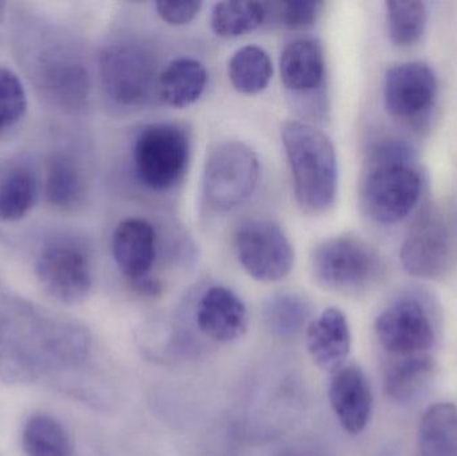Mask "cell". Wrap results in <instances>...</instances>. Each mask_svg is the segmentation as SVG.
I'll return each instance as SVG.
<instances>
[{"instance_id":"obj_25","label":"cell","mask_w":457,"mask_h":456,"mask_svg":"<svg viewBox=\"0 0 457 456\" xmlns=\"http://www.w3.org/2000/svg\"><path fill=\"white\" fill-rule=\"evenodd\" d=\"M268 16V4L260 2H219L211 15L214 34L237 37L257 29Z\"/></svg>"},{"instance_id":"obj_10","label":"cell","mask_w":457,"mask_h":456,"mask_svg":"<svg viewBox=\"0 0 457 456\" xmlns=\"http://www.w3.org/2000/svg\"><path fill=\"white\" fill-rule=\"evenodd\" d=\"M237 259L261 283H277L292 272L295 251L284 230L269 220H249L234 236Z\"/></svg>"},{"instance_id":"obj_6","label":"cell","mask_w":457,"mask_h":456,"mask_svg":"<svg viewBox=\"0 0 457 456\" xmlns=\"http://www.w3.org/2000/svg\"><path fill=\"white\" fill-rule=\"evenodd\" d=\"M260 178V161L247 145L225 141L206 158L204 169V195L217 211H230L254 192Z\"/></svg>"},{"instance_id":"obj_5","label":"cell","mask_w":457,"mask_h":456,"mask_svg":"<svg viewBox=\"0 0 457 456\" xmlns=\"http://www.w3.org/2000/svg\"><path fill=\"white\" fill-rule=\"evenodd\" d=\"M375 332L381 348L392 359L432 355L439 336L434 311L415 294L392 302L376 319Z\"/></svg>"},{"instance_id":"obj_20","label":"cell","mask_w":457,"mask_h":456,"mask_svg":"<svg viewBox=\"0 0 457 456\" xmlns=\"http://www.w3.org/2000/svg\"><path fill=\"white\" fill-rule=\"evenodd\" d=\"M436 369L434 355L392 359L386 372L384 387L392 401L410 403L427 387Z\"/></svg>"},{"instance_id":"obj_21","label":"cell","mask_w":457,"mask_h":456,"mask_svg":"<svg viewBox=\"0 0 457 456\" xmlns=\"http://www.w3.org/2000/svg\"><path fill=\"white\" fill-rule=\"evenodd\" d=\"M39 197L37 171L27 165L11 169L0 181V220L15 222L26 217Z\"/></svg>"},{"instance_id":"obj_11","label":"cell","mask_w":457,"mask_h":456,"mask_svg":"<svg viewBox=\"0 0 457 456\" xmlns=\"http://www.w3.org/2000/svg\"><path fill=\"white\" fill-rule=\"evenodd\" d=\"M436 90V75L428 64H396L386 71L384 79V104L392 117L416 120L431 109Z\"/></svg>"},{"instance_id":"obj_26","label":"cell","mask_w":457,"mask_h":456,"mask_svg":"<svg viewBox=\"0 0 457 456\" xmlns=\"http://www.w3.org/2000/svg\"><path fill=\"white\" fill-rule=\"evenodd\" d=\"M311 308L295 294H278L266 300L263 319L266 326L279 337H290L305 328Z\"/></svg>"},{"instance_id":"obj_9","label":"cell","mask_w":457,"mask_h":456,"mask_svg":"<svg viewBox=\"0 0 457 456\" xmlns=\"http://www.w3.org/2000/svg\"><path fill=\"white\" fill-rule=\"evenodd\" d=\"M457 257V214L451 219L442 209H429L413 225L402 245L400 260L410 275L436 278Z\"/></svg>"},{"instance_id":"obj_29","label":"cell","mask_w":457,"mask_h":456,"mask_svg":"<svg viewBox=\"0 0 457 456\" xmlns=\"http://www.w3.org/2000/svg\"><path fill=\"white\" fill-rule=\"evenodd\" d=\"M324 3L319 0H290L279 4V19L290 29H305L319 18Z\"/></svg>"},{"instance_id":"obj_13","label":"cell","mask_w":457,"mask_h":456,"mask_svg":"<svg viewBox=\"0 0 457 456\" xmlns=\"http://www.w3.org/2000/svg\"><path fill=\"white\" fill-rule=\"evenodd\" d=\"M195 323L209 339L228 344L244 336L249 313L236 292L227 286H214L206 289L198 300Z\"/></svg>"},{"instance_id":"obj_4","label":"cell","mask_w":457,"mask_h":456,"mask_svg":"<svg viewBox=\"0 0 457 456\" xmlns=\"http://www.w3.org/2000/svg\"><path fill=\"white\" fill-rule=\"evenodd\" d=\"M311 262L314 278L322 288L344 294L370 288L384 273L378 251L353 236L322 241L313 249Z\"/></svg>"},{"instance_id":"obj_28","label":"cell","mask_w":457,"mask_h":456,"mask_svg":"<svg viewBox=\"0 0 457 456\" xmlns=\"http://www.w3.org/2000/svg\"><path fill=\"white\" fill-rule=\"evenodd\" d=\"M27 104L26 90L18 75L0 67V138L21 122Z\"/></svg>"},{"instance_id":"obj_14","label":"cell","mask_w":457,"mask_h":456,"mask_svg":"<svg viewBox=\"0 0 457 456\" xmlns=\"http://www.w3.org/2000/svg\"><path fill=\"white\" fill-rule=\"evenodd\" d=\"M112 257L131 286L152 278L157 259V233L144 219H128L120 222L112 233Z\"/></svg>"},{"instance_id":"obj_18","label":"cell","mask_w":457,"mask_h":456,"mask_svg":"<svg viewBox=\"0 0 457 456\" xmlns=\"http://www.w3.org/2000/svg\"><path fill=\"white\" fill-rule=\"evenodd\" d=\"M208 85V71L201 62L179 58L170 62L158 77V96L174 109L192 106L203 96Z\"/></svg>"},{"instance_id":"obj_1","label":"cell","mask_w":457,"mask_h":456,"mask_svg":"<svg viewBox=\"0 0 457 456\" xmlns=\"http://www.w3.org/2000/svg\"><path fill=\"white\" fill-rule=\"evenodd\" d=\"M281 137L298 206L314 216L327 213L335 205L338 189L332 141L319 129L298 120L285 123Z\"/></svg>"},{"instance_id":"obj_16","label":"cell","mask_w":457,"mask_h":456,"mask_svg":"<svg viewBox=\"0 0 457 456\" xmlns=\"http://www.w3.org/2000/svg\"><path fill=\"white\" fill-rule=\"evenodd\" d=\"M40 79L48 95L61 106L80 109L90 96V75L85 64L64 51H53L40 64Z\"/></svg>"},{"instance_id":"obj_7","label":"cell","mask_w":457,"mask_h":456,"mask_svg":"<svg viewBox=\"0 0 457 456\" xmlns=\"http://www.w3.org/2000/svg\"><path fill=\"white\" fill-rule=\"evenodd\" d=\"M99 72L107 96L122 107L146 104L157 86V62L141 43H110L99 58Z\"/></svg>"},{"instance_id":"obj_22","label":"cell","mask_w":457,"mask_h":456,"mask_svg":"<svg viewBox=\"0 0 457 456\" xmlns=\"http://www.w3.org/2000/svg\"><path fill=\"white\" fill-rule=\"evenodd\" d=\"M48 203L55 208L69 211L82 201L85 178L74 158L67 154L54 155L47 165L45 184Z\"/></svg>"},{"instance_id":"obj_3","label":"cell","mask_w":457,"mask_h":456,"mask_svg":"<svg viewBox=\"0 0 457 456\" xmlns=\"http://www.w3.org/2000/svg\"><path fill=\"white\" fill-rule=\"evenodd\" d=\"M189 134L170 122L145 126L133 145V166L137 179L152 192L174 189L189 168Z\"/></svg>"},{"instance_id":"obj_12","label":"cell","mask_w":457,"mask_h":456,"mask_svg":"<svg viewBox=\"0 0 457 456\" xmlns=\"http://www.w3.org/2000/svg\"><path fill=\"white\" fill-rule=\"evenodd\" d=\"M329 403L341 427L359 435L370 425L373 395L365 372L356 364H344L333 372L329 385Z\"/></svg>"},{"instance_id":"obj_15","label":"cell","mask_w":457,"mask_h":456,"mask_svg":"<svg viewBox=\"0 0 457 456\" xmlns=\"http://www.w3.org/2000/svg\"><path fill=\"white\" fill-rule=\"evenodd\" d=\"M306 348L322 371L333 372L345 364L352 348V332L345 313L328 308L306 328Z\"/></svg>"},{"instance_id":"obj_23","label":"cell","mask_w":457,"mask_h":456,"mask_svg":"<svg viewBox=\"0 0 457 456\" xmlns=\"http://www.w3.org/2000/svg\"><path fill=\"white\" fill-rule=\"evenodd\" d=\"M228 79L237 91L247 95L265 90L273 75V63L268 53L258 46H245L231 56Z\"/></svg>"},{"instance_id":"obj_30","label":"cell","mask_w":457,"mask_h":456,"mask_svg":"<svg viewBox=\"0 0 457 456\" xmlns=\"http://www.w3.org/2000/svg\"><path fill=\"white\" fill-rule=\"evenodd\" d=\"M158 15L170 26H185L195 21L203 8L201 2H158Z\"/></svg>"},{"instance_id":"obj_2","label":"cell","mask_w":457,"mask_h":456,"mask_svg":"<svg viewBox=\"0 0 457 456\" xmlns=\"http://www.w3.org/2000/svg\"><path fill=\"white\" fill-rule=\"evenodd\" d=\"M423 177L411 160L410 150L400 142H386L372 152L364 179L362 203L378 224L404 220L418 205Z\"/></svg>"},{"instance_id":"obj_17","label":"cell","mask_w":457,"mask_h":456,"mask_svg":"<svg viewBox=\"0 0 457 456\" xmlns=\"http://www.w3.org/2000/svg\"><path fill=\"white\" fill-rule=\"evenodd\" d=\"M279 74L293 93H312L325 80V56L321 43L312 37L293 40L279 56Z\"/></svg>"},{"instance_id":"obj_8","label":"cell","mask_w":457,"mask_h":456,"mask_svg":"<svg viewBox=\"0 0 457 456\" xmlns=\"http://www.w3.org/2000/svg\"><path fill=\"white\" fill-rule=\"evenodd\" d=\"M35 272L45 291L63 304L82 303L93 288L90 251L78 238L58 237L46 244Z\"/></svg>"},{"instance_id":"obj_27","label":"cell","mask_w":457,"mask_h":456,"mask_svg":"<svg viewBox=\"0 0 457 456\" xmlns=\"http://www.w3.org/2000/svg\"><path fill=\"white\" fill-rule=\"evenodd\" d=\"M389 37L397 47H410L419 42L427 26V8L423 2L386 3Z\"/></svg>"},{"instance_id":"obj_24","label":"cell","mask_w":457,"mask_h":456,"mask_svg":"<svg viewBox=\"0 0 457 456\" xmlns=\"http://www.w3.org/2000/svg\"><path fill=\"white\" fill-rule=\"evenodd\" d=\"M21 446L29 456H72V441L66 428L48 415H34L23 428Z\"/></svg>"},{"instance_id":"obj_19","label":"cell","mask_w":457,"mask_h":456,"mask_svg":"<svg viewBox=\"0 0 457 456\" xmlns=\"http://www.w3.org/2000/svg\"><path fill=\"white\" fill-rule=\"evenodd\" d=\"M418 456H457V404L443 402L426 410L419 426Z\"/></svg>"}]
</instances>
